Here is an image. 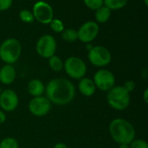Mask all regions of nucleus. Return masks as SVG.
Here are the masks:
<instances>
[{
	"label": "nucleus",
	"mask_w": 148,
	"mask_h": 148,
	"mask_svg": "<svg viewBox=\"0 0 148 148\" xmlns=\"http://www.w3.org/2000/svg\"><path fill=\"white\" fill-rule=\"evenodd\" d=\"M49 69L54 72H60L63 69V61L56 55L52 56L48 59Z\"/></svg>",
	"instance_id": "f3484780"
},
{
	"label": "nucleus",
	"mask_w": 148,
	"mask_h": 148,
	"mask_svg": "<svg viewBox=\"0 0 148 148\" xmlns=\"http://www.w3.org/2000/svg\"><path fill=\"white\" fill-rule=\"evenodd\" d=\"M100 32L99 24L95 21H87L77 30L78 40L83 43L92 42Z\"/></svg>",
	"instance_id": "9b49d317"
},
{
	"label": "nucleus",
	"mask_w": 148,
	"mask_h": 148,
	"mask_svg": "<svg viewBox=\"0 0 148 148\" xmlns=\"http://www.w3.org/2000/svg\"><path fill=\"white\" fill-rule=\"evenodd\" d=\"M107 102L111 108L116 111H123L129 107L131 96L123 86H114L108 91Z\"/></svg>",
	"instance_id": "20e7f679"
},
{
	"label": "nucleus",
	"mask_w": 148,
	"mask_h": 148,
	"mask_svg": "<svg viewBox=\"0 0 148 148\" xmlns=\"http://www.w3.org/2000/svg\"><path fill=\"white\" fill-rule=\"evenodd\" d=\"M53 148H69L67 147V145L66 144H64V143H62V142H58V143H56L55 146H54V147Z\"/></svg>",
	"instance_id": "c85d7f7f"
},
{
	"label": "nucleus",
	"mask_w": 148,
	"mask_h": 148,
	"mask_svg": "<svg viewBox=\"0 0 148 148\" xmlns=\"http://www.w3.org/2000/svg\"><path fill=\"white\" fill-rule=\"evenodd\" d=\"M143 2H144L145 5H148V0H143Z\"/></svg>",
	"instance_id": "7c9ffc66"
},
{
	"label": "nucleus",
	"mask_w": 148,
	"mask_h": 148,
	"mask_svg": "<svg viewBox=\"0 0 148 148\" xmlns=\"http://www.w3.org/2000/svg\"><path fill=\"white\" fill-rule=\"evenodd\" d=\"M87 8L92 10H96L103 5V0H83Z\"/></svg>",
	"instance_id": "5701e85b"
},
{
	"label": "nucleus",
	"mask_w": 148,
	"mask_h": 148,
	"mask_svg": "<svg viewBox=\"0 0 148 148\" xmlns=\"http://www.w3.org/2000/svg\"><path fill=\"white\" fill-rule=\"evenodd\" d=\"M78 88L80 93L86 97H90L94 95L96 90V87L94 83L93 79L88 77H83L79 80Z\"/></svg>",
	"instance_id": "4468645a"
},
{
	"label": "nucleus",
	"mask_w": 148,
	"mask_h": 148,
	"mask_svg": "<svg viewBox=\"0 0 148 148\" xmlns=\"http://www.w3.org/2000/svg\"><path fill=\"white\" fill-rule=\"evenodd\" d=\"M143 101L146 104H148V88H146L143 92V95H142Z\"/></svg>",
	"instance_id": "cd10ccee"
},
{
	"label": "nucleus",
	"mask_w": 148,
	"mask_h": 148,
	"mask_svg": "<svg viewBox=\"0 0 148 148\" xmlns=\"http://www.w3.org/2000/svg\"><path fill=\"white\" fill-rule=\"evenodd\" d=\"M111 138L117 144H130L136 136L134 125L122 118H115L111 121L108 126Z\"/></svg>",
	"instance_id": "f03ea898"
},
{
	"label": "nucleus",
	"mask_w": 148,
	"mask_h": 148,
	"mask_svg": "<svg viewBox=\"0 0 148 148\" xmlns=\"http://www.w3.org/2000/svg\"><path fill=\"white\" fill-rule=\"evenodd\" d=\"M95 11V22L98 24L107 23L109 20V18L111 16V12H112V10L105 5H102L101 7H100L99 9H97Z\"/></svg>",
	"instance_id": "dca6fc26"
},
{
	"label": "nucleus",
	"mask_w": 148,
	"mask_h": 148,
	"mask_svg": "<svg viewBox=\"0 0 148 148\" xmlns=\"http://www.w3.org/2000/svg\"><path fill=\"white\" fill-rule=\"evenodd\" d=\"M128 3V0H103V5L111 10H118L123 9Z\"/></svg>",
	"instance_id": "a211bd4d"
},
{
	"label": "nucleus",
	"mask_w": 148,
	"mask_h": 148,
	"mask_svg": "<svg viewBox=\"0 0 148 148\" xmlns=\"http://www.w3.org/2000/svg\"><path fill=\"white\" fill-rule=\"evenodd\" d=\"M19 104L17 94L10 88L2 90L0 94V108L3 112H13L16 109Z\"/></svg>",
	"instance_id": "f8f14e48"
},
{
	"label": "nucleus",
	"mask_w": 148,
	"mask_h": 148,
	"mask_svg": "<svg viewBox=\"0 0 148 148\" xmlns=\"http://www.w3.org/2000/svg\"><path fill=\"white\" fill-rule=\"evenodd\" d=\"M63 69L71 79L81 80L86 75L87 65L82 58L69 56L63 62Z\"/></svg>",
	"instance_id": "39448f33"
},
{
	"label": "nucleus",
	"mask_w": 148,
	"mask_h": 148,
	"mask_svg": "<svg viewBox=\"0 0 148 148\" xmlns=\"http://www.w3.org/2000/svg\"><path fill=\"white\" fill-rule=\"evenodd\" d=\"M16 78V71L13 65L5 64L0 69V82L3 85L12 84Z\"/></svg>",
	"instance_id": "ddd939ff"
},
{
	"label": "nucleus",
	"mask_w": 148,
	"mask_h": 148,
	"mask_svg": "<svg viewBox=\"0 0 148 148\" xmlns=\"http://www.w3.org/2000/svg\"><path fill=\"white\" fill-rule=\"evenodd\" d=\"M56 49L57 42L56 38L49 34L40 36L36 43V51L37 55L45 59H49L56 55Z\"/></svg>",
	"instance_id": "0eeeda50"
},
{
	"label": "nucleus",
	"mask_w": 148,
	"mask_h": 148,
	"mask_svg": "<svg viewBox=\"0 0 148 148\" xmlns=\"http://www.w3.org/2000/svg\"><path fill=\"white\" fill-rule=\"evenodd\" d=\"M13 3V0H0V11L8 10Z\"/></svg>",
	"instance_id": "a878e982"
},
{
	"label": "nucleus",
	"mask_w": 148,
	"mask_h": 148,
	"mask_svg": "<svg viewBox=\"0 0 148 148\" xmlns=\"http://www.w3.org/2000/svg\"><path fill=\"white\" fill-rule=\"evenodd\" d=\"M130 148H148L147 142L141 139H134L130 144Z\"/></svg>",
	"instance_id": "b1692460"
},
{
	"label": "nucleus",
	"mask_w": 148,
	"mask_h": 148,
	"mask_svg": "<svg viewBox=\"0 0 148 148\" xmlns=\"http://www.w3.org/2000/svg\"><path fill=\"white\" fill-rule=\"evenodd\" d=\"M61 34H62V38L68 42H74L78 40L77 30L75 29H71V28L64 29V30Z\"/></svg>",
	"instance_id": "6ab92c4d"
},
{
	"label": "nucleus",
	"mask_w": 148,
	"mask_h": 148,
	"mask_svg": "<svg viewBox=\"0 0 148 148\" xmlns=\"http://www.w3.org/2000/svg\"><path fill=\"white\" fill-rule=\"evenodd\" d=\"M27 90L32 97L41 96L45 92V85L39 79H32L27 85Z\"/></svg>",
	"instance_id": "2eb2a0df"
},
{
	"label": "nucleus",
	"mask_w": 148,
	"mask_h": 148,
	"mask_svg": "<svg viewBox=\"0 0 148 148\" xmlns=\"http://www.w3.org/2000/svg\"><path fill=\"white\" fill-rule=\"evenodd\" d=\"M93 81L96 88L103 92H108L115 86V76L107 69H98L94 75Z\"/></svg>",
	"instance_id": "6e6552de"
},
{
	"label": "nucleus",
	"mask_w": 148,
	"mask_h": 148,
	"mask_svg": "<svg viewBox=\"0 0 148 148\" xmlns=\"http://www.w3.org/2000/svg\"><path fill=\"white\" fill-rule=\"evenodd\" d=\"M123 88H124L129 94H131L132 92L134 91V89H135V88H136V83H135L134 81H132V80H128V81L125 82V83L123 84Z\"/></svg>",
	"instance_id": "393cba45"
},
{
	"label": "nucleus",
	"mask_w": 148,
	"mask_h": 148,
	"mask_svg": "<svg viewBox=\"0 0 148 148\" xmlns=\"http://www.w3.org/2000/svg\"><path fill=\"white\" fill-rule=\"evenodd\" d=\"M0 148H19V145L15 138L6 137L0 142Z\"/></svg>",
	"instance_id": "4be33fe9"
},
{
	"label": "nucleus",
	"mask_w": 148,
	"mask_h": 148,
	"mask_svg": "<svg viewBox=\"0 0 148 148\" xmlns=\"http://www.w3.org/2000/svg\"><path fill=\"white\" fill-rule=\"evenodd\" d=\"M49 25L55 33H62L65 29L63 22L58 18H53L52 21L49 23Z\"/></svg>",
	"instance_id": "412c9836"
},
{
	"label": "nucleus",
	"mask_w": 148,
	"mask_h": 148,
	"mask_svg": "<svg viewBox=\"0 0 148 148\" xmlns=\"http://www.w3.org/2000/svg\"><path fill=\"white\" fill-rule=\"evenodd\" d=\"M51 102L46 96L41 95L33 97L28 105L29 111L36 117H43L51 110Z\"/></svg>",
	"instance_id": "9d476101"
},
{
	"label": "nucleus",
	"mask_w": 148,
	"mask_h": 148,
	"mask_svg": "<svg viewBox=\"0 0 148 148\" xmlns=\"http://www.w3.org/2000/svg\"><path fill=\"white\" fill-rule=\"evenodd\" d=\"M22 54V45L18 39L10 37L0 44V60L5 64H14Z\"/></svg>",
	"instance_id": "7ed1b4c3"
},
{
	"label": "nucleus",
	"mask_w": 148,
	"mask_h": 148,
	"mask_svg": "<svg viewBox=\"0 0 148 148\" xmlns=\"http://www.w3.org/2000/svg\"><path fill=\"white\" fill-rule=\"evenodd\" d=\"M7 117H6V114H5V112H3V110L0 109V125L1 124H3L6 121Z\"/></svg>",
	"instance_id": "bb28decb"
},
{
	"label": "nucleus",
	"mask_w": 148,
	"mask_h": 148,
	"mask_svg": "<svg viewBox=\"0 0 148 148\" xmlns=\"http://www.w3.org/2000/svg\"><path fill=\"white\" fill-rule=\"evenodd\" d=\"M1 92H2V88H1V87H0V94H1Z\"/></svg>",
	"instance_id": "2f4dec72"
},
{
	"label": "nucleus",
	"mask_w": 148,
	"mask_h": 148,
	"mask_svg": "<svg viewBox=\"0 0 148 148\" xmlns=\"http://www.w3.org/2000/svg\"><path fill=\"white\" fill-rule=\"evenodd\" d=\"M118 148H130V147H129V144H121L119 145Z\"/></svg>",
	"instance_id": "c756f323"
},
{
	"label": "nucleus",
	"mask_w": 148,
	"mask_h": 148,
	"mask_svg": "<svg viewBox=\"0 0 148 148\" xmlns=\"http://www.w3.org/2000/svg\"><path fill=\"white\" fill-rule=\"evenodd\" d=\"M88 58L92 65L102 69L111 62L112 55L109 49L105 46L96 45L93 46L88 50Z\"/></svg>",
	"instance_id": "423d86ee"
},
{
	"label": "nucleus",
	"mask_w": 148,
	"mask_h": 148,
	"mask_svg": "<svg viewBox=\"0 0 148 148\" xmlns=\"http://www.w3.org/2000/svg\"><path fill=\"white\" fill-rule=\"evenodd\" d=\"M19 18L22 22L25 23H32L35 21V17L32 11L26 9L21 10L19 11Z\"/></svg>",
	"instance_id": "aec40b11"
},
{
	"label": "nucleus",
	"mask_w": 148,
	"mask_h": 148,
	"mask_svg": "<svg viewBox=\"0 0 148 148\" xmlns=\"http://www.w3.org/2000/svg\"><path fill=\"white\" fill-rule=\"evenodd\" d=\"M46 97L58 106H65L73 101L75 96V88L71 81L66 78H54L45 86Z\"/></svg>",
	"instance_id": "f257e3e1"
},
{
	"label": "nucleus",
	"mask_w": 148,
	"mask_h": 148,
	"mask_svg": "<svg viewBox=\"0 0 148 148\" xmlns=\"http://www.w3.org/2000/svg\"><path fill=\"white\" fill-rule=\"evenodd\" d=\"M31 11L34 15L35 20L42 24H49L54 18V10L52 6L42 0L35 3Z\"/></svg>",
	"instance_id": "1a4fd4ad"
}]
</instances>
